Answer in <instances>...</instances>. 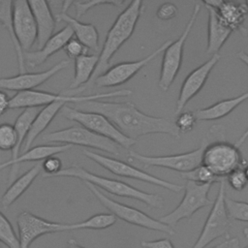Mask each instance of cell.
Wrapping results in <instances>:
<instances>
[{
    "label": "cell",
    "instance_id": "1",
    "mask_svg": "<svg viewBox=\"0 0 248 248\" xmlns=\"http://www.w3.org/2000/svg\"><path fill=\"white\" fill-rule=\"evenodd\" d=\"M76 105V108L106 116L125 137L133 140L149 134H167L174 138L180 137L174 122L164 117L145 114L130 102L96 100Z\"/></svg>",
    "mask_w": 248,
    "mask_h": 248
},
{
    "label": "cell",
    "instance_id": "2",
    "mask_svg": "<svg viewBox=\"0 0 248 248\" xmlns=\"http://www.w3.org/2000/svg\"><path fill=\"white\" fill-rule=\"evenodd\" d=\"M143 8L144 5L142 1L135 0L130 2L128 6L117 16L107 33L103 47L98 55V63L91 79L87 84L77 89L75 92H82L85 89L90 88L94 80L108 69L110 60L114 54L133 35Z\"/></svg>",
    "mask_w": 248,
    "mask_h": 248
},
{
    "label": "cell",
    "instance_id": "3",
    "mask_svg": "<svg viewBox=\"0 0 248 248\" xmlns=\"http://www.w3.org/2000/svg\"><path fill=\"white\" fill-rule=\"evenodd\" d=\"M56 176L78 178L83 182L90 183L97 187L98 189L101 188L102 190L109 194L124 198H130L141 202L151 208H162L164 205V199L157 194L146 193L142 190L131 186L126 182L98 175L96 173L90 172L89 170L79 166L75 165L62 169L52 177Z\"/></svg>",
    "mask_w": 248,
    "mask_h": 248
},
{
    "label": "cell",
    "instance_id": "4",
    "mask_svg": "<svg viewBox=\"0 0 248 248\" xmlns=\"http://www.w3.org/2000/svg\"><path fill=\"white\" fill-rule=\"evenodd\" d=\"M130 89H120L107 93H97L90 95H70L66 93H51L40 90H28L16 92V94L11 97L10 108H39L42 106H47L53 103L61 102L64 104L74 103L79 104L87 101H96L105 98L111 97H127L132 95Z\"/></svg>",
    "mask_w": 248,
    "mask_h": 248
},
{
    "label": "cell",
    "instance_id": "5",
    "mask_svg": "<svg viewBox=\"0 0 248 248\" xmlns=\"http://www.w3.org/2000/svg\"><path fill=\"white\" fill-rule=\"evenodd\" d=\"M202 164L217 178L222 179L233 170L243 168L246 162L237 145L224 140H218L205 145Z\"/></svg>",
    "mask_w": 248,
    "mask_h": 248
},
{
    "label": "cell",
    "instance_id": "6",
    "mask_svg": "<svg viewBox=\"0 0 248 248\" xmlns=\"http://www.w3.org/2000/svg\"><path fill=\"white\" fill-rule=\"evenodd\" d=\"M87 189L96 197V199L100 202V203L106 207L112 215L116 217V219L123 220L126 223H129L131 225H135L138 227H141L150 231H156L168 233L170 235H172L175 233L174 230L170 228L168 225L163 224L158 219H154L147 215L146 213L129 206L127 204L118 202L108 196H106L103 192H101L97 187L94 185L84 182Z\"/></svg>",
    "mask_w": 248,
    "mask_h": 248
},
{
    "label": "cell",
    "instance_id": "7",
    "mask_svg": "<svg viewBox=\"0 0 248 248\" xmlns=\"http://www.w3.org/2000/svg\"><path fill=\"white\" fill-rule=\"evenodd\" d=\"M61 114L68 120L78 123L87 130L107 138L119 146L130 149L137 140L125 137L106 116L92 111H85L65 105L61 109Z\"/></svg>",
    "mask_w": 248,
    "mask_h": 248
},
{
    "label": "cell",
    "instance_id": "8",
    "mask_svg": "<svg viewBox=\"0 0 248 248\" xmlns=\"http://www.w3.org/2000/svg\"><path fill=\"white\" fill-rule=\"evenodd\" d=\"M42 140L46 142H58L60 144L78 145L98 149L112 155H119V145L112 140L99 136L80 125L71 126L54 132L46 133Z\"/></svg>",
    "mask_w": 248,
    "mask_h": 248
},
{
    "label": "cell",
    "instance_id": "9",
    "mask_svg": "<svg viewBox=\"0 0 248 248\" xmlns=\"http://www.w3.org/2000/svg\"><path fill=\"white\" fill-rule=\"evenodd\" d=\"M200 11L201 4L196 3L192 14L190 15L189 20L179 38L175 41L172 40L168 47L163 51V59L158 85L165 92L169 90L180 70L183 59V49L185 42L190 32L192 31V28L198 18Z\"/></svg>",
    "mask_w": 248,
    "mask_h": 248
},
{
    "label": "cell",
    "instance_id": "10",
    "mask_svg": "<svg viewBox=\"0 0 248 248\" xmlns=\"http://www.w3.org/2000/svg\"><path fill=\"white\" fill-rule=\"evenodd\" d=\"M208 136L202 140L201 146L192 151L184 153L165 155V156H147L140 154L135 150H129L128 160L131 162L140 163L143 167H160L172 170L179 171L181 173L190 171L202 164V153L205 145L208 143Z\"/></svg>",
    "mask_w": 248,
    "mask_h": 248
},
{
    "label": "cell",
    "instance_id": "11",
    "mask_svg": "<svg viewBox=\"0 0 248 248\" xmlns=\"http://www.w3.org/2000/svg\"><path fill=\"white\" fill-rule=\"evenodd\" d=\"M82 152L85 155V157L94 161L95 163H97L98 165H100L101 167H103L104 169L108 170V171H110L111 173L117 176L140 180L149 184H153V185L165 188L173 193H180L183 190V187L181 185L154 176L144 170H141L136 168L135 166L129 163L123 162L121 160H118L112 157L104 156L87 149H84Z\"/></svg>",
    "mask_w": 248,
    "mask_h": 248
},
{
    "label": "cell",
    "instance_id": "12",
    "mask_svg": "<svg viewBox=\"0 0 248 248\" xmlns=\"http://www.w3.org/2000/svg\"><path fill=\"white\" fill-rule=\"evenodd\" d=\"M211 186L212 184H200L187 180L184 186V196L179 204L158 220L173 229L182 219L191 218L199 209L212 204V202L208 198Z\"/></svg>",
    "mask_w": 248,
    "mask_h": 248
},
{
    "label": "cell",
    "instance_id": "13",
    "mask_svg": "<svg viewBox=\"0 0 248 248\" xmlns=\"http://www.w3.org/2000/svg\"><path fill=\"white\" fill-rule=\"evenodd\" d=\"M226 178L220 181V187L212 207L205 220L203 228L192 248H205L213 240L226 235L229 232L231 222L227 213L226 204Z\"/></svg>",
    "mask_w": 248,
    "mask_h": 248
},
{
    "label": "cell",
    "instance_id": "14",
    "mask_svg": "<svg viewBox=\"0 0 248 248\" xmlns=\"http://www.w3.org/2000/svg\"><path fill=\"white\" fill-rule=\"evenodd\" d=\"M171 41L172 40H168L164 42L158 48L140 60L121 62L111 66L102 75H100L94 80L92 85H95L96 87H114L126 83L143 67L155 59L159 54H161L171 43Z\"/></svg>",
    "mask_w": 248,
    "mask_h": 248
},
{
    "label": "cell",
    "instance_id": "15",
    "mask_svg": "<svg viewBox=\"0 0 248 248\" xmlns=\"http://www.w3.org/2000/svg\"><path fill=\"white\" fill-rule=\"evenodd\" d=\"M18 230V248H29L42 235L68 232V224L48 221L29 211H22L16 218Z\"/></svg>",
    "mask_w": 248,
    "mask_h": 248
},
{
    "label": "cell",
    "instance_id": "16",
    "mask_svg": "<svg viewBox=\"0 0 248 248\" xmlns=\"http://www.w3.org/2000/svg\"><path fill=\"white\" fill-rule=\"evenodd\" d=\"M13 29L22 52H28L37 41V26L28 1H13Z\"/></svg>",
    "mask_w": 248,
    "mask_h": 248
},
{
    "label": "cell",
    "instance_id": "17",
    "mask_svg": "<svg viewBox=\"0 0 248 248\" xmlns=\"http://www.w3.org/2000/svg\"><path fill=\"white\" fill-rule=\"evenodd\" d=\"M220 58L221 55L219 53L213 54L204 63L188 74L180 87L179 95L176 101L175 114L182 112V109L189 103V101L192 100L202 89L211 71L219 62Z\"/></svg>",
    "mask_w": 248,
    "mask_h": 248
},
{
    "label": "cell",
    "instance_id": "18",
    "mask_svg": "<svg viewBox=\"0 0 248 248\" xmlns=\"http://www.w3.org/2000/svg\"><path fill=\"white\" fill-rule=\"evenodd\" d=\"M69 60H62L52 66L51 68L37 73H22L16 76L2 78H0V89L10 90V91H28L35 90L36 87L47 81L53 76L58 74L60 71L64 70L69 66Z\"/></svg>",
    "mask_w": 248,
    "mask_h": 248
},
{
    "label": "cell",
    "instance_id": "19",
    "mask_svg": "<svg viewBox=\"0 0 248 248\" xmlns=\"http://www.w3.org/2000/svg\"><path fill=\"white\" fill-rule=\"evenodd\" d=\"M202 3L214 8L220 19L232 29V31L237 30L242 35H247V29L244 26V21L247 16V7L245 2L238 3L233 1L208 0L202 1Z\"/></svg>",
    "mask_w": 248,
    "mask_h": 248
},
{
    "label": "cell",
    "instance_id": "20",
    "mask_svg": "<svg viewBox=\"0 0 248 248\" xmlns=\"http://www.w3.org/2000/svg\"><path fill=\"white\" fill-rule=\"evenodd\" d=\"M72 146L69 144H43L32 147L26 151H23L21 155H18L16 159H10L7 162L0 164V170L10 167L9 183H12L17 174L19 165L24 162H36L42 161L49 156H54L58 153L69 150Z\"/></svg>",
    "mask_w": 248,
    "mask_h": 248
},
{
    "label": "cell",
    "instance_id": "21",
    "mask_svg": "<svg viewBox=\"0 0 248 248\" xmlns=\"http://www.w3.org/2000/svg\"><path fill=\"white\" fill-rule=\"evenodd\" d=\"M73 30L66 25L53 36L38 50L23 52L24 64L31 68H35L43 64L51 55L64 48L65 45L73 38Z\"/></svg>",
    "mask_w": 248,
    "mask_h": 248
},
{
    "label": "cell",
    "instance_id": "22",
    "mask_svg": "<svg viewBox=\"0 0 248 248\" xmlns=\"http://www.w3.org/2000/svg\"><path fill=\"white\" fill-rule=\"evenodd\" d=\"M37 26V46L40 49L52 36L55 29V16L46 1H28Z\"/></svg>",
    "mask_w": 248,
    "mask_h": 248
},
{
    "label": "cell",
    "instance_id": "23",
    "mask_svg": "<svg viewBox=\"0 0 248 248\" xmlns=\"http://www.w3.org/2000/svg\"><path fill=\"white\" fill-rule=\"evenodd\" d=\"M203 5L205 6L208 15L206 53L209 55H213L219 53V50L228 41L232 31L226 24L223 23L214 8L206 4Z\"/></svg>",
    "mask_w": 248,
    "mask_h": 248
},
{
    "label": "cell",
    "instance_id": "24",
    "mask_svg": "<svg viewBox=\"0 0 248 248\" xmlns=\"http://www.w3.org/2000/svg\"><path fill=\"white\" fill-rule=\"evenodd\" d=\"M55 16L56 21L66 22L73 30L76 39L84 46L93 51L99 50V33L95 25L92 23H84L78 19L69 16L67 13H58Z\"/></svg>",
    "mask_w": 248,
    "mask_h": 248
},
{
    "label": "cell",
    "instance_id": "25",
    "mask_svg": "<svg viewBox=\"0 0 248 248\" xmlns=\"http://www.w3.org/2000/svg\"><path fill=\"white\" fill-rule=\"evenodd\" d=\"M66 104L57 102L53 103L47 106H45L41 110H39L38 114L34 118L31 127L28 131V134L26 136V139L24 140V143L22 145L23 151H26L31 148L32 143L34 140L43 133L45 130L48 127L50 122L55 118V116L61 111L62 108Z\"/></svg>",
    "mask_w": 248,
    "mask_h": 248
},
{
    "label": "cell",
    "instance_id": "26",
    "mask_svg": "<svg viewBox=\"0 0 248 248\" xmlns=\"http://www.w3.org/2000/svg\"><path fill=\"white\" fill-rule=\"evenodd\" d=\"M248 100V91L233 98L219 101L210 107L202 108L194 111L197 120L210 121L223 118L230 114L243 102Z\"/></svg>",
    "mask_w": 248,
    "mask_h": 248
},
{
    "label": "cell",
    "instance_id": "27",
    "mask_svg": "<svg viewBox=\"0 0 248 248\" xmlns=\"http://www.w3.org/2000/svg\"><path fill=\"white\" fill-rule=\"evenodd\" d=\"M41 166L39 164L34 165L22 175L15 179L10 186L7 188L3 196L1 197V204L3 207H9L12 205L17 199H19L26 190L31 186L37 176L40 174Z\"/></svg>",
    "mask_w": 248,
    "mask_h": 248
},
{
    "label": "cell",
    "instance_id": "28",
    "mask_svg": "<svg viewBox=\"0 0 248 248\" xmlns=\"http://www.w3.org/2000/svg\"><path fill=\"white\" fill-rule=\"evenodd\" d=\"M98 55L84 54L75 59V76L69 91H76L89 82L98 63Z\"/></svg>",
    "mask_w": 248,
    "mask_h": 248
},
{
    "label": "cell",
    "instance_id": "29",
    "mask_svg": "<svg viewBox=\"0 0 248 248\" xmlns=\"http://www.w3.org/2000/svg\"><path fill=\"white\" fill-rule=\"evenodd\" d=\"M39 112L38 108H27L19 113L15 122V129L16 132V144L12 151L11 159H16L22 149V145L31 127V124Z\"/></svg>",
    "mask_w": 248,
    "mask_h": 248
},
{
    "label": "cell",
    "instance_id": "30",
    "mask_svg": "<svg viewBox=\"0 0 248 248\" xmlns=\"http://www.w3.org/2000/svg\"><path fill=\"white\" fill-rule=\"evenodd\" d=\"M12 13H13V1L0 0V23L7 29L8 33H9V36L14 45L15 51L16 54L18 71H19V74H22V73H24V70H25L23 52H22L20 46H18L17 41L15 36V33H14Z\"/></svg>",
    "mask_w": 248,
    "mask_h": 248
},
{
    "label": "cell",
    "instance_id": "31",
    "mask_svg": "<svg viewBox=\"0 0 248 248\" xmlns=\"http://www.w3.org/2000/svg\"><path fill=\"white\" fill-rule=\"evenodd\" d=\"M116 220H117L116 217L111 213H98L82 222L68 224V231L105 230L113 226Z\"/></svg>",
    "mask_w": 248,
    "mask_h": 248
},
{
    "label": "cell",
    "instance_id": "32",
    "mask_svg": "<svg viewBox=\"0 0 248 248\" xmlns=\"http://www.w3.org/2000/svg\"><path fill=\"white\" fill-rule=\"evenodd\" d=\"M181 176L189 181H193L200 184H213L220 182L221 179L217 178L205 166L201 164L194 170L181 173Z\"/></svg>",
    "mask_w": 248,
    "mask_h": 248
},
{
    "label": "cell",
    "instance_id": "33",
    "mask_svg": "<svg viewBox=\"0 0 248 248\" xmlns=\"http://www.w3.org/2000/svg\"><path fill=\"white\" fill-rule=\"evenodd\" d=\"M0 241L8 248H18V238L11 222L0 210Z\"/></svg>",
    "mask_w": 248,
    "mask_h": 248
},
{
    "label": "cell",
    "instance_id": "34",
    "mask_svg": "<svg viewBox=\"0 0 248 248\" xmlns=\"http://www.w3.org/2000/svg\"><path fill=\"white\" fill-rule=\"evenodd\" d=\"M226 209L229 217L242 222H248V202L225 198Z\"/></svg>",
    "mask_w": 248,
    "mask_h": 248
},
{
    "label": "cell",
    "instance_id": "35",
    "mask_svg": "<svg viewBox=\"0 0 248 248\" xmlns=\"http://www.w3.org/2000/svg\"><path fill=\"white\" fill-rule=\"evenodd\" d=\"M125 1H105V0H94V1H74L73 5L76 10L77 19L80 18L84 14H86L92 8L98 6H112L115 8L121 7L124 5Z\"/></svg>",
    "mask_w": 248,
    "mask_h": 248
},
{
    "label": "cell",
    "instance_id": "36",
    "mask_svg": "<svg viewBox=\"0 0 248 248\" xmlns=\"http://www.w3.org/2000/svg\"><path fill=\"white\" fill-rule=\"evenodd\" d=\"M16 144V132L10 123L0 124V150L13 151Z\"/></svg>",
    "mask_w": 248,
    "mask_h": 248
},
{
    "label": "cell",
    "instance_id": "37",
    "mask_svg": "<svg viewBox=\"0 0 248 248\" xmlns=\"http://www.w3.org/2000/svg\"><path fill=\"white\" fill-rule=\"evenodd\" d=\"M197 121L198 120L196 118L194 111H184L178 115L174 124L179 133L181 134L191 132Z\"/></svg>",
    "mask_w": 248,
    "mask_h": 248
},
{
    "label": "cell",
    "instance_id": "38",
    "mask_svg": "<svg viewBox=\"0 0 248 248\" xmlns=\"http://www.w3.org/2000/svg\"><path fill=\"white\" fill-rule=\"evenodd\" d=\"M42 168L44 170L43 177H52L55 173L62 170V161L60 158L54 156H49L43 160Z\"/></svg>",
    "mask_w": 248,
    "mask_h": 248
},
{
    "label": "cell",
    "instance_id": "39",
    "mask_svg": "<svg viewBox=\"0 0 248 248\" xmlns=\"http://www.w3.org/2000/svg\"><path fill=\"white\" fill-rule=\"evenodd\" d=\"M226 179H227L229 185L236 191H241L246 186H248V180L245 176L243 168L233 170L227 176Z\"/></svg>",
    "mask_w": 248,
    "mask_h": 248
},
{
    "label": "cell",
    "instance_id": "40",
    "mask_svg": "<svg viewBox=\"0 0 248 248\" xmlns=\"http://www.w3.org/2000/svg\"><path fill=\"white\" fill-rule=\"evenodd\" d=\"M64 51L66 52V54L72 58V59H76L81 55L87 54L88 48L86 46H84L78 40H77L76 38H72L64 46Z\"/></svg>",
    "mask_w": 248,
    "mask_h": 248
},
{
    "label": "cell",
    "instance_id": "41",
    "mask_svg": "<svg viewBox=\"0 0 248 248\" xmlns=\"http://www.w3.org/2000/svg\"><path fill=\"white\" fill-rule=\"evenodd\" d=\"M178 14V8L171 2L163 3L156 12V16L160 20L168 21L174 18Z\"/></svg>",
    "mask_w": 248,
    "mask_h": 248
},
{
    "label": "cell",
    "instance_id": "42",
    "mask_svg": "<svg viewBox=\"0 0 248 248\" xmlns=\"http://www.w3.org/2000/svg\"><path fill=\"white\" fill-rule=\"evenodd\" d=\"M140 246L143 248H175L169 238H161L151 241H141Z\"/></svg>",
    "mask_w": 248,
    "mask_h": 248
},
{
    "label": "cell",
    "instance_id": "43",
    "mask_svg": "<svg viewBox=\"0 0 248 248\" xmlns=\"http://www.w3.org/2000/svg\"><path fill=\"white\" fill-rule=\"evenodd\" d=\"M10 103L11 97L3 90H0V116L5 114L6 111H8V109H11Z\"/></svg>",
    "mask_w": 248,
    "mask_h": 248
},
{
    "label": "cell",
    "instance_id": "44",
    "mask_svg": "<svg viewBox=\"0 0 248 248\" xmlns=\"http://www.w3.org/2000/svg\"><path fill=\"white\" fill-rule=\"evenodd\" d=\"M212 248H239V241L237 238L225 240L224 242L212 247Z\"/></svg>",
    "mask_w": 248,
    "mask_h": 248
},
{
    "label": "cell",
    "instance_id": "45",
    "mask_svg": "<svg viewBox=\"0 0 248 248\" xmlns=\"http://www.w3.org/2000/svg\"><path fill=\"white\" fill-rule=\"evenodd\" d=\"M236 56H237V58H238L239 60H241V61L248 67V54H247L245 51H243V50L238 51V52L236 53Z\"/></svg>",
    "mask_w": 248,
    "mask_h": 248
},
{
    "label": "cell",
    "instance_id": "46",
    "mask_svg": "<svg viewBox=\"0 0 248 248\" xmlns=\"http://www.w3.org/2000/svg\"><path fill=\"white\" fill-rule=\"evenodd\" d=\"M248 138V128L244 131V133L241 135V137L236 140V142L234 143L235 145H237L238 147H240L242 144H243V142L245 141V140Z\"/></svg>",
    "mask_w": 248,
    "mask_h": 248
},
{
    "label": "cell",
    "instance_id": "47",
    "mask_svg": "<svg viewBox=\"0 0 248 248\" xmlns=\"http://www.w3.org/2000/svg\"><path fill=\"white\" fill-rule=\"evenodd\" d=\"M67 248H85L78 244V242L75 239H69L67 242Z\"/></svg>",
    "mask_w": 248,
    "mask_h": 248
},
{
    "label": "cell",
    "instance_id": "48",
    "mask_svg": "<svg viewBox=\"0 0 248 248\" xmlns=\"http://www.w3.org/2000/svg\"><path fill=\"white\" fill-rule=\"evenodd\" d=\"M243 170H244V173H245V176H246V178H247V180H248V166H246V167H244V168H243Z\"/></svg>",
    "mask_w": 248,
    "mask_h": 248
},
{
    "label": "cell",
    "instance_id": "49",
    "mask_svg": "<svg viewBox=\"0 0 248 248\" xmlns=\"http://www.w3.org/2000/svg\"><path fill=\"white\" fill-rule=\"evenodd\" d=\"M243 234H244V236L248 239V227L243 230Z\"/></svg>",
    "mask_w": 248,
    "mask_h": 248
},
{
    "label": "cell",
    "instance_id": "50",
    "mask_svg": "<svg viewBox=\"0 0 248 248\" xmlns=\"http://www.w3.org/2000/svg\"><path fill=\"white\" fill-rule=\"evenodd\" d=\"M245 4H246V7H247V15H248V1H246Z\"/></svg>",
    "mask_w": 248,
    "mask_h": 248
},
{
    "label": "cell",
    "instance_id": "51",
    "mask_svg": "<svg viewBox=\"0 0 248 248\" xmlns=\"http://www.w3.org/2000/svg\"><path fill=\"white\" fill-rule=\"evenodd\" d=\"M0 248H3V243L0 241Z\"/></svg>",
    "mask_w": 248,
    "mask_h": 248
},
{
    "label": "cell",
    "instance_id": "52",
    "mask_svg": "<svg viewBox=\"0 0 248 248\" xmlns=\"http://www.w3.org/2000/svg\"><path fill=\"white\" fill-rule=\"evenodd\" d=\"M244 248H248V245H247V246H246V247H244Z\"/></svg>",
    "mask_w": 248,
    "mask_h": 248
}]
</instances>
